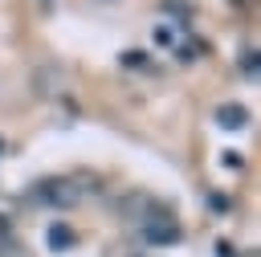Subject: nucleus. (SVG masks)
<instances>
[{"instance_id": "1", "label": "nucleus", "mask_w": 261, "mask_h": 257, "mask_svg": "<svg viewBox=\"0 0 261 257\" xmlns=\"http://www.w3.org/2000/svg\"><path fill=\"white\" fill-rule=\"evenodd\" d=\"M82 196H86V188L77 179H69V175H53V179L37 184V192H33V200L45 204V208H77Z\"/></svg>"}, {"instance_id": "2", "label": "nucleus", "mask_w": 261, "mask_h": 257, "mask_svg": "<svg viewBox=\"0 0 261 257\" xmlns=\"http://www.w3.org/2000/svg\"><path fill=\"white\" fill-rule=\"evenodd\" d=\"M139 241L151 245V249H171L184 241V228L175 220V212H163V216H143L139 220Z\"/></svg>"}, {"instance_id": "3", "label": "nucleus", "mask_w": 261, "mask_h": 257, "mask_svg": "<svg viewBox=\"0 0 261 257\" xmlns=\"http://www.w3.org/2000/svg\"><path fill=\"white\" fill-rule=\"evenodd\" d=\"M77 245V228L69 224V220H53L49 228H45V249L49 253H69Z\"/></svg>"}, {"instance_id": "4", "label": "nucleus", "mask_w": 261, "mask_h": 257, "mask_svg": "<svg viewBox=\"0 0 261 257\" xmlns=\"http://www.w3.org/2000/svg\"><path fill=\"white\" fill-rule=\"evenodd\" d=\"M212 118H216V126H224V131H245V126H249V106H241V102H220Z\"/></svg>"}, {"instance_id": "5", "label": "nucleus", "mask_w": 261, "mask_h": 257, "mask_svg": "<svg viewBox=\"0 0 261 257\" xmlns=\"http://www.w3.org/2000/svg\"><path fill=\"white\" fill-rule=\"evenodd\" d=\"M118 65H122V69H151V53H143V49H122V53H118Z\"/></svg>"}, {"instance_id": "6", "label": "nucleus", "mask_w": 261, "mask_h": 257, "mask_svg": "<svg viewBox=\"0 0 261 257\" xmlns=\"http://www.w3.org/2000/svg\"><path fill=\"white\" fill-rule=\"evenodd\" d=\"M155 41H159V45H175V33H171L167 24H155Z\"/></svg>"}, {"instance_id": "7", "label": "nucleus", "mask_w": 261, "mask_h": 257, "mask_svg": "<svg viewBox=\"0 0 261 257\" xmlns=\"http://www.w3.org/2000/svg\"><path fill=\"white\" fill-rule=\"evenodd\" d=\"M241 69H245L249 78L257 73V49H249V53H245V61H241Z\"/></svg>"}, {"instance_id": "8", "label": "nucleus", "mask_w": 261, "mask_h": 257, "mask_svg": "<svg viewBox=\"0 0 261 257\" xmlns=\"http://www.w3.org/2000/svg\"><path fill=\"white\" fill-rule=\"evenodd\" d=\"M216 249H220V257H237V253H232V245H228V241H220V245H216Z\"/></svg>"}, {"instance_id": "9", "label": "nucleus", "mask_w": 261, "mask_h": 257, "mask_svg": "<svg viewBox=\"0 0 261 257\" xmlns=\"http://www.w3.org/2000/svg\"><path fill=\"white\" fill-rule=\"evenodd\" d=\"M0 151H4V139H0Z\"/></svg>"}]
</instances>
